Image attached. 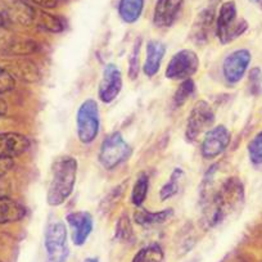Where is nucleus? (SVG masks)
Listing matches in <instances>:
<instances>
[{
	"instance_id": "nucleus-1",
	"label": "nucleus",
	"mask_w": 262,
	"mask_h": 262,
	"mask_svg": "<svg viewBox=\"0 0 262 262\" xmlns=\"http://www.w3.org/2000/svg\"><path fill=\"white\" fill-rule=\"evenodd\" d=\"M217 166H211L202 180L201 206L205 223L208 228L223 224L235 213L244 203V186L238 178H229L212 191Z\"/></svg>"
},
{
	"instance_id": "nucleus-2",
	"label": "nucleus",
	"mask_w": 262,
	"mask_h": 262,
	"mask_svg": "<svg viewBox=\"0 0 262 262\" xmlns=\"http://www.w3.org/2000/svg\"><path fill=\"white\" fill-rule=\"evenodd\" d=\"M77 178V161L72 156H62L50 167L49 186L47 202L52 207H58L69 200L74 193Z\"/></svg>"
},
{
	"instance_id": "nucleus-3",
	"label": "nucleus",
	"mask_w": 262,
	"mask_h": 262,
	"mask_svg": "<svg viewBox=\"0 0 262 262\" xmlns=\"http://www.w3.org/2000/svg\"><path fill=\"white\" fill-rule=\"evenodd\" d=\"M45 262H66L70 256L69 233L62 220L52 219L44 234Z\"/></svg>"
},
{
	"instance_id": "nucleus-4",
	"label": "nucleus",
	"mask_w": 262,
	"mask_h": 262,
	"mask_svg": "<svg viewBox=\"0 0 262 262\" xmlns=\"http://www.w3.org/2000/svg\"><path fill=\"white\" fill-rule=\"evenodd\" d=\"M248 29L244 19H238L235 2H225L216 17V35L221 44H229Z\"/></svg>"
},
{
	"instance_id": "nucleus-5",
	"label": "nucleus",
	"mask_w": 262,
	"mask_h": 262,
	"mask_svg": "<svg viewBox=\"0 0 262 262\" xmlns=\"http://www.w3.org/2000/svg\"><path fill=\"white\" fill-rule=\"evenodd\" d=\"M100 128V116L98 103L86 99L81 103L76 113L77 138L82 144H92L97 139Z\"/></svg>"
},
{
	"instance_id": "nucleus-6",
	"label": "nucleus",
	"mask_w": 262,
	"mask_h": 262,
	"mask_svg": "<svg viewBox=\"0 0 262 262\" xmlns=\"http://www.w3.org/2000/svg\"><path fill=\"white\" fill-rule=\"evenodd\" d=\"M131 147L127 144L122 135L116 131L108 135L102 143L99 152V162L105 170H113L122 165L130 158Z\"/></svg>"
},
{
	"instance_id": "nucleus-7",
	"label": "nucleus",
	"mask_w": 262,
	"mask_h": 262,
	"mask_svg": "<svg viewBox=\"0 0 262 262\" xmlns=\"http://www.w3.org/2000/svg\"><path fill=\"white\" fill-rule=\"evenodd\" d=\"M215 122V112L206 100H200L194 104L186 120L185 138L188 142H195Z\"/></svg>"
},
{
	"instance_id": "nucleus-8",
	"label": "nucleus",
	"mask_w": 262,
	"mask_h": 262,
	"mask_svg": "<svg viewBox=\"0 0 262 262\" xmlns=\"http://www.w3.org/2000/svg\"><path fill=\"white\" fill-rule=\"evenodd\" d=\"M200 69V57L190 49L179 50L166 67V77L170 80H188Z\"/></svg>"
},
{
	"instance_id": "nucleus-9",
	"label": "nucleus",
	"mask_w": 262,
	"mask_h": 262,
	"mask_svg": "<svg viewBox=\"0 0 262 262\" xmlns=\"http://www.w3.org/2000/svg\"><path fill=\"white\" fill-rule=\"evenodd\" d=\"M36 12L24 0H0V19L4 24L29 26L35 22Z\"/></svg>"
},
{
	"instance_id": "nucleus-10",
	"label": "nucleus",
	"mask_w": 262,
	"mask_h": 262,
	"mask_svg": "<svg viewBox=\"0 0 262 262\" xmlns=\"http://www.w3.org/2000/svg\"><path fill=\"white\" fill-rule=\"evenodd\" d=\"M252 55L247 49H238L226 55L223 63V76L225 81L230 85H235L241 81L246 75Z\"/></svg>"
},
{
	"instance_id": "nucleus-11",
	"label": "nucleus",
	"mask_w": 262,
	"mask_h": 262,
	"mask_svg": "<svg viewBox=\"0 0 262 262\" xmlns=\"http://www.w3.org/2000/svg\"><path fill=\"white\" fill-rule=\"evenodd\" d=\"M230 140V131L224 125H217L210 128L205 134L202 145H201L202 156L206 160H213L219 157L228 149Z\"/></svg>"
},
{
	"instance_id": "nucleus-12",
	"label": "nucleus",
	"mask_w": 262,
	"mask_h": 262,
	"mask_svg": "<svg viewBox=\"0 0 262 262\" xmlns=\"http://www.w3.org/2000/svg\"><path fill=\"white\" fill-rule=\"evenodd\" d=\"M122 74L115 63H108L103 71L98 95L103 103H112L122 90Z\"/></svg>"
},
{
	"instance_id": "nucleus-13",
	"label": "nucleus",
	"mask_w": 262,
	"mask_h": 262,
	"mask_svg": "<svg viewBox=\"0 0 262 262\" xmlns=\"http://www.w3.org/2000/svg\"><path fill=\"white\" fill-rule=\"evenodd\" d=\"M66 223L71 228L72 243L77 247L84 246L94 229L93 216L86 211H77L66 216Z\"/></svg>"
},
{
	"instance_id": "nucleus-14",
	"label": "nucleus",
	"mask_w": 262,
	"mask_h": 262,
	"mask_svg": "<svg viewBox=\"0 0 262 262\" xmlns=\"http://www.w3.org/2000/svg\"><path fill=\"white\" fill-rule=\"evenodd\" d=\"M31 145V142L25 135L13 131H2L0 133V158L2 160H14L19 157Z\"/></svg>"
},
{
	"instance_id": "nucleus-15",
	"label": "nucleus",
	"mask_w": 262,
	"mask_h": 262,
	"mask_svg": "<svg viewBox=\"0 0 262 262\" xmlns=\"http://www.w3.org/2000/svg\"><path fill=\"white\" fill-rule=\"evenodd\" d=\"M216 32L215 9L206 8L196 16L190 31V40L196 45H205L210 41L211 35Z\"/></svg>"
},
{
	"instance_id": "nucleus-16",
	"label": "nucleus",
	"mask_w": 262,
	"mask_h": 262,
	"mask_svg": "<svg viewBox=\"0 0 262 262\" xmlns=\"http://www.w3.org/2000/svg\"><path fill=\"white\" fill-rule=\"evenodd\" d=\"M184 0H157L153 13V24L160 29H167L175 24L183 8Z\"/></svg>"
},
{
	"instance_id": "nucleus-17",
	"label": "nucleus",
	"mask_w": 262,
	"mask_h": 262,
	"mask_svg": "<svg viewBox=\"0 0 262 262\" xmlns=\"http://www.w3.org/2000/svg\"><path fill=\"white\" fill-rule=\"evenodd\" d=\"M166 54V45L158 40H150L145 50V62L143 66V72L145 76L153 77L160 72L161 64Z\"/></svg>"
},
{
	"instance_id": "nucleus-18",
	"label": "nucleus",
	"mask_w": 262,
	"mask_h": 262,
	"mask_svg": "<svg viewBox=\"0 0 262 262\" xmlns=\"http://www.w3.org/2000/svg\"><path fill=\"white\" fill-rule=\"evenodd\" d=\"M25 215L26 210L21 203L8 196L0 195V224L16 223L22 220Z\"/></svg>"
},
{
	"instance_id": "nucleus-19",
	"label": "nucleus",
	"mask_w": 262,
	"mask_h": 262,
	"mask_svg": "<svg viewBox=\"0 0 262 262\" xmlns=\"http://www.w3.org/2000/svg\"><path fill=\"white\" fill-rule=\"evenodd\" d=\"M172 210H163L158 211V212H149V211L144 210V208H139L135 212L134 220L135 223L139 225L144 226V228H155V226L162 225L163 223L168 220L172 216Z\"/></svg>"
},
{
	"instance_id": "nucleus-20",
	"label": "nucleus",
	"mask_w": 262,
	"mask_h": 262,
	"mask_svg": "<svg viewBox=\"0 0 262 262\" xmlns=\"http://www.w3.org/2000/svg\"><path fill=\"white\" fill-rule=\"evenodd\" d=\"M144 9V0H120L118 14L126 24H135Z\"/></svg>"
},
{
	"instance_id": "nucleus-21",
	"label": "nucleus",
	"mask_w": 262,
	"mask_h": 262,
	"mask_svg": "<svg viewBox=\"0 0 262 262\" xmlns=\"http://www.w3.org/2000/svg\"><path fill=\"white\" fill-rule=\"evenodd\" d=\"M35 21H37V26L41 27L42 30L48 32H62L67 29V22L63 17L54 16V14H50L48 12H39V14L36 13L35 17Z\"/></svg>"
},
{
	"instance_id": "nucleus-22",
	"label": "nucleus",
	"mask_w": 262,
	"mask_h": 262,
	"mask_svg": "<svg viewBox=\"0 0 262 262\" xmlns=\"http://www.w3.org/2000/svg\"><path fill=\"white\" fill-rule=\"evenodd\" d=\"M131 262H165V252L158 244H149L140 249Z\"/></svg>"
},
{
	"instance_id": "nucleus-23",
	"label": "nucleus",
	"mask_w": 262,
	"mask_h": 262,
	"mask_svg": "<svg viewBox=\"0 0 262 262\" xmlns=\"http://www.w3.org/2000/svg\"><path fill=\"white\" fill-rule=\"evenodd\" d=\"M184 176V171L181 168H175L171 173L170 179H168L167 183L161 188L160 190V196L162 201H167L172 196H175L178 194L179 189H180V181Z\"/></svg>"
},
{
	"instance_id": "nucleus-24",
	"label": "nucleus",
	"mask_w": 262,
	"mask_h": 262,
	"mask_svg": "<svg viewBox=\"0 0 262 262\" xmlns=\"http://www.w3.org/2000/svg\"><path fill=\"white\" fill-rule=\"evenodd\" d=\"M148 189H149V178L147 173H143L135 181L134 188L131 191V203L137 207H142L148 195Z\"/></svg>"
},
{
	"instance_id": "nucleus-25",
	"label": "nucleus",
	"mask_w": 262,
	"mask_h": 262,
	"mask_svg": "<svg viewBox=\"0 0 262 262\" xmlns=\"http://www.w3.org/2000/svg\"><path fill=\"white\" fill-rule=\"evenodd\" d=\"M195 93V82L191 79L184 80L180 85H179L178 90H176L175 95H173V104L176 107L183 105L191 95Z\"/></svg>"
},
{
	"instance_id": "nucleus-26",
	"label": "nucleus",
	"mask_w": 262,
	"mask_h": 262,
	"mask_svg": "<svg viewBox=\"0 0 262 262\" xmlns=\"http://www.w3.org/2000/svg\"><path fill=\"white\" fill-rule=\"evenodd\" d=\"M248 157L253 166L262 165V131L249 142L248 144Z\"/></svg>"
},
{
	"instance_id": "nucleus-27",
	"label": "nucleus",
	"mask_w": 262,
	"mask_h": 262,
	"mask_svg": "<svg viewBox=\"0 0 262 262\" xmlns=\"http://www.w3.org/2000/svg\"><path fill=\"white\" fill-rule=\"evenodd\" d=\"M248 89L249 93L254 97L262 94V71L258 67H254L249 72Z\"/></svg>"
},
{
	"instance_id": "nucleus-28",
	"label": "nucleus",
	"mask_w": 262,
	"mask_h": 262,
	"mask_svg": "<svg viewBox=\"0 0 262 262\" xmlns=\"http://www.w3.org/2000/svg\"><path fill=\"white\" fill-rule=\"evenodd\" d=\"M140 40H138L134 45V50L131 53L130 57V64H128V77L131 80L137 79L138 75H139V70H140Z\"/></svg>"
},
{
	"instance_id": "nucleus-29",
	"label": "nucleus",
	"mask_w": 262,
	"mask_h": 262,
	"mask_svg": "<svg viewBox=\"0 0 262 262\" xmlns=\"http://www.w3.org/2000/svg\"><path fill=\"white\" fill-rule=\"evenodd\" d=\"M116 236L122 242L130 241L131 236H133V228H131L130 220L126 215L118 219L117 228H116Z\"/></svg>"
},
{
	"instance_id": "nucleus-30",
	"label": "nucleus",
	"mask_w": 262,
	"mask_h": 262,
	"mask_svg": "<svg viewBox=\"0 0 262 262\" xmlns=\"http://www.w3.org/2000/svg\"><path fill=\"white\" fill-rule=\"evenodd\" d=\"M14 77L7 70L0 67V94L11 92L14 88Z\"/></svg>"
},
{
	"instance_id": "nucleus-31",
	"label": "nucleus",
	"mask_w": 262,
	"mask_h": 262,
	"mask_svg": "<svg viewBox=\"0 0 262 262\" xmlns=\"http://www.w3.org/2000/svg\"><path fill=\"white\" fill-rule=\"evenodd\" d=\"M32 2L42 9H54L58 7L60 0H32Z\"/></svg>"
},
{
	"instance_id": "nucleus-32",
	"label": "nucleus",
	"mask_w": 262,
	"mask_h": 262,
	"mask_svg": "<svg viewBox=\"0 0 262 262\" xmlns=\"http://www.w3.org/2000/svg\"><path fill=\"white\" fill-rule=\"evenodd\" d=\"M13 167V160H2L0 158V176L6 175Z\"/></svg>"
},
{
	"instance_id": "nucleus-33",
	"label": "nucleus",
	"mask_w": 262,
	"mask_h": 262,
	"mask_svg": "<svg viewBox=\"0 0 262 262\" xmlns=\"http://www.w3.org/2000/svg\"><path fill=\"white\" fill-rule=\"evenodd\" d=\"M7 110H8V105H7L6 100H4L3 98L0 97V116L6 115Z\"/></svg>"
},
{
	"instance_id": "nucleus-34",
	"label": "nucleus",
	"mask_w": 262,
	"mask_h": 262,
	"mask_svg": "<svg viewBox=\"0 0 262 262\" xmlns=\"http://www.w3.org/2000/svg\"><path fill=\"white\" fill-rule=\"evenodd\" d=\"M82 262H99V259L97 257H89V258H85Z\"/></svg>"
},
{
	"instance_id": "nucleus-35",
	"label": "nucleus",
	"mask_w": 262,
	"mask_h": 262,
	"mask_svg": "<svg viewBox=\"0 0 262 262\" xmlns=\"http://www.w3.org/2000/svg\"><path fill=\"white\" fill-rule=\"evenodd\" d=\"M256 2H257V4H258V6L262 8V0H256Z\"/></svg>"
},
{
	"instance_id": "nucleus-36",
	"label": "nucleus",
	"mask_w": 262,
	"mask_h": 262,
	"mask_svg": "<svg viewBox=\"0 0 262 262\" xmlns=\"http://www.w3.org/2000/svg\"><path fill=\"white\" fill-rule=\"evenodd\" d=\"M211 2H213V3H219V2H223V0H211Z\"/></svg>"
},
{
	"instance_id": "nucleus-37",
	"label": "nucleus",
	"mask_w": 262,
	"mask_h": 262,
	"mask_svg": "<svg viewBox=\"0 0 262 262\" xmlns=\"http://www.w3.org/2000/svg\"><path fill=\"white\" fill-rule=\"evenodd\" d=\"M189 262H198V259H193V261H189Z\"/></svg>"
}]
</instances>
